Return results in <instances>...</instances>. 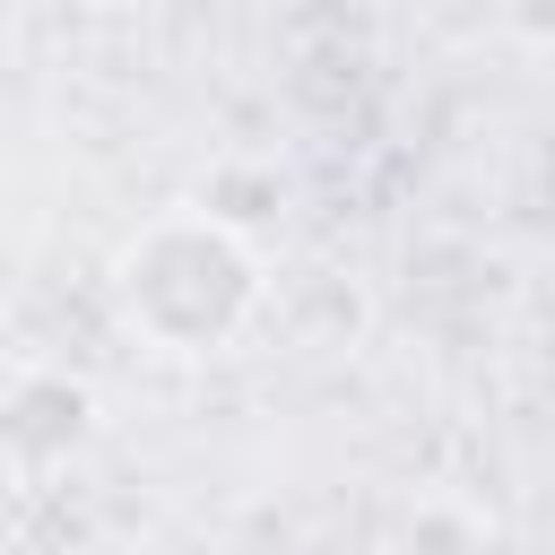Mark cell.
<instances>
[{
    "label": "cell",
    "instance_id": "1",
    "mask_svg": "<svg viewBox=\"0 0 555 555\" xmlns=\"http://www.w3.org/2000/svg\"><path fill=\"white\" fill-rule=\"evenodd\" d=\"M113 304L165 356H217L243 330V312L260 304V260L234 225H217L199 208H173V217H156L147 234L121 243Z\"/></svg>",
    "mask_w": 555,
    "mask_h": 555
}]
</instances>
